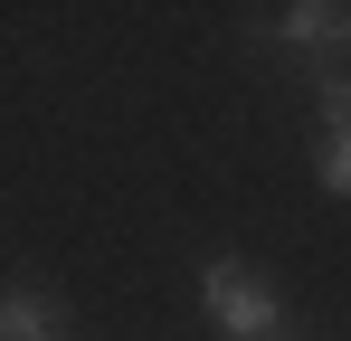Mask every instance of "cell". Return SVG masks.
I'll use <instances>...</instances> for the list:
<instances>
[{"label": "cell", "instance_id": "cell-1", "mask_svg": "<svg viewBox=\"0 0 351 341\" xmlns=\"http://www.w3.org/2000/svg\"><path fill=\"white\" fill-rule=\"evenodd\" d=\"M199 313H209L219 341H276V323H285L276 284H256L237 256H209V266H199Z\"/></svg>", "mask_w": 351, "mask_h": 341}, {"label": "cell", "instance_id": "cell-2", "mask_svg": "<svg viewBox=\"0 0 351 341\" xmlns=\"http://www.w3.org/2000/svg\"><path fill=\"white\" fill-rule=\"evenodd\" d=\"M266 29H276L285 48H313V57L351 48V10H342V0H294V10H276Z\"/></svg>", "mask_w": 351, "mask_h": 341}, {"label": "cell", "instance_id": "cell-3", "mask_svg": "<svg viewBox=\"0 0 351 341\" xmlns=\"http://www.w3.org/2000/svg\"><path fill=\"white\" fill-rule=\"evenodd\" d=\"M0 341H58V294L48 284H0Z\"/></svg>", "mask_w": 351, "mask_h": 341}, {"label": "cell", "instance_id": "cell-4", "mask_svg": "<svg viewBox=\"0 0 351 341\" xmlns=\"http://www.w3.org/2000/svg\"><path fill=\"white\" fill-rule=\"evenodd\" d=\"M313 180H323L332 199H351V133H323V162H313Z\"/></svg>", "mask_w": 351, "mask_h": 341}, {"label": "cell", "instance_id": "cell-5", "mask_svg": "<svg viewBox=\"0 0 351 341\" xmlns=\"http://www.w3.org/2000/svg\"><path fill=\"white\" fill-rule=\"evenodd\" d=\"M58 341H76V332H58Z\"/></svg>", "mask_w": 351, "mask_h": 341}]
</instances>
